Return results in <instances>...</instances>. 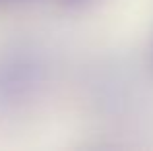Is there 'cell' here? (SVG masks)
<instances>
[{
	"label": "cell",
	"instance_id": "6da1fadb",
	"mask_svg": "<svg viewBox=\"0 0 153 151\" xmlns=\"http://www.w3.org/2000/svg\"><path fill=\"white\" fill-rule=\"evenodd\" d=\"M42 58L25 46L0 52V114H15L29 106L42 87Z\"/></svg>",
	"mask_w": 153,
	"mask_h": 151
},
{
	"label": "cell",
	"instance_id": "7a4b0ae2",
	"mask_svg": "<svg viewBox=\"0 0 153 151\" xmlns=\"http://www.w3.org/2000/svg\"><path fill=\"white\" fill-rule=\"evenodd\" d=\"M66 4H83V2H87V0H64Z\"/></svg>",
	"mask_w": 153,
	"mask_h": 151
}]
</instances>
